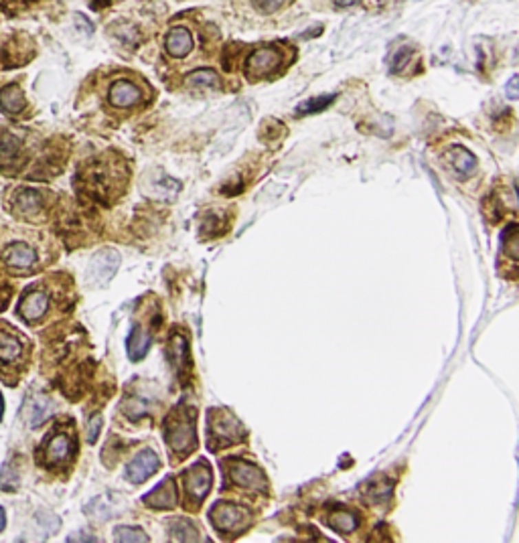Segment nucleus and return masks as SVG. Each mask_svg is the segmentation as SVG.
<instances>
[{"mask_svg":"<svg viewBox=\"0 0 519 543\" xmlns=\"http://www.w3.org/2000/svg\"><path fill=\"white\" fill-rule=\"evenodd\" d=\"M100 428H102V418L100 416H94L87 424V442L94 444L100 436Z\"/></svg>","mask_w":519,"mask_h":543,"instance_id":"obj_31","label":"nucleus"},{"mask_svg":"<svg viewBox=\"0 0 519 543\" xmlns=\"http://www.w3.org/2000/svg\"><path fill=\"white\" fill-rule=\"evenodd\" d=\"M252 2H254V6L258 8L260 12L270 14V12H274L276 8H280L284 0H252Z\"/></svg>","mask_w":519,"mask_h":543,"instance_id":"obj_30","label":"nucleus"},{"mask_svg":"<svg viewBox=\"0 0 519 543\" xmlns=\"http://www.w3.org/2000/svg\"><path fill=\"white\" fill-rule=\"evenodd\" d=\"M75 452L74 440L67 434L59 432L55 434L45 446V462L51 465V467H57V465H65L67 460H72Z\"/></svg>","mask_w":519,"mask_h":543,"instance_id":"obj_10","label":"nucleus"},{"mask_svg":"<svg viewBox=\"0 0 519 543\" xmlns=\"http://www.w3.org/2000/svg\"><path fill=\"white\" fill-rule=\"evenodd\" d=\"M412 53H414V49L410 47V45H404V47H400L394 55H392V59H390V72L392 73H402L404 70H406V65L410 63V59H412Z\"/></svg>","mask_w":519,"mask_h":543,"instance_id":"obj_28","label":"nucleus"},{"mask_svg":"<svg viewBox=\"0 0 519 543\" xmlns=\"http://www.w3.org/2000/svg\"><path fill=\"white\" fill-rule=\"evenodd\" d=\"M35 259H37L35 252L29 246H25V244H14L12 248H8V252L4 255L6 266L12 268V270H19V272L31 270Z\"/></svg>","mask_w":519,"mask_h":543,"instance_id":"obj_14","label":"nucleus"},{"mask_svg":"<svg viewBox=\"0 0 519 543\" xmlns=\"http://www.w3.org/2000/svg\"><path fill=\"white\" fill-rule=\"evenodd\" d=\"M158 467H160V458H158V454H156L154 450L147 448V450L138 452L136 458L128 465L126 476H128L130 482L140 485V482H145L149 476H152L154 472L158 471Z\"/></svg>","mask_w":519,"mask_h":543,"instance_id":"obj_9","label":"nucleus"},{"mask_svg":"<svg viewBox=\"0 0 519 543\" xmlns=\"http://www.w3.org/2000/svg\"><path fill=\"white\" fill-rule=\"evenodd\" d=\"M448 160H450L454 173H456L458 177H463V179L469 177V175L475 171V167H477L475 156H473L469 150H465L463 146H454V148L448 152Z\"/></svg>","mask_w":519,"mask_h":543,"instance_id":"obj_16","label":"nucleus"},{"mask_svg":"<svg viewBox=\"0 0 519 543\" xmlns=\"http://www.w3.org/2000/svg\"><path fill=\"white\" fill-rule=\"evenodd\" d=\"M185 85L193 89H211V87H220V77L209 70H199L187 75Z\"/></svg>","mask_w":519,"mask_h":543,"instance_id":"obj_21","label":"nucleus"},{"mask_svg":"<svg viewBox=\"0 0 519 543\" xmlns=\"http://www.w3.org/2000/svg\"><path fill=\"white\" fill-rule=\"evenodd\" d=\"M165 47H167V53L171 57L183 59L193 51V35L189 33V29H185V27H175L167 35Z\"/></svg>","mask_w":519,"mask_h":543,"instance_id":"obj_12","label":"nucleus"},{"mask_svg":"<svg viewBox=\"0 0 519 543\" xmlns=\"http://www.w3.org/2000/svg\"><path fill=\"white\" fill-rule=\"evenodd\" d=\"M183 485H185V495H187V505L193 507H199L211 485H213V474H211V469L207 462H197L193 465L189 471H185L183 474Z\"/></svg>","mask_w":519,"mask_h":543,"instance_id":"obj_5","label":"nucleus"},{"mask_svg":"<svg viewBox=\"0 0 519 543\" xmlns=\"http://www.w3.org/2000/svg\"><path fill=\"white\" fill-rule=\"evenodd\" d=\"M519 77L518 75H513L511 79H509V83H507V87H505V94H507V98L509 100H518L519 98Z\"/></svg>","mask_w":519,"mask_h":543,"instance_id":"obj_32","label":"nucleus"},{"mask_svg":"<svg viewBox=\"0 0 519 543\" xmlns=\"http://www.w3.org/2000/svg\"><path fill=\"white\" fill-rule=\"evenodd\" d=\"M209 519L213 523V527L220 531V535L223 537H233L237 533H242L250 521H252V515L250 511L240 505H231V503H215V507L211 509L209 513Z\"/></svg>","mask_w":519,"mask_h":543,"instance_id":"obj_3","label":"nucleus"},{"mask_svg":"<svg viewBox=\"0 0 519 543\" xmlns=\"http://www.w3.org/2000/svg\"><path fill=\"white\" fill-rule=\"evenodd\" d=\"M114 540L116 542H149L147 533L142 529H136V527H128V525H120L114 529Z\"/></svg>","mask_w":519,"mask_h":543,"instance_id":"obj_27","label":"nucleus"},{"mask_svg":"<svg viewBox=\"0 0 519 543\" xmlns=\"http://www.w3.org/2000/svg\"><path fill=\"white\" fill-rule=\"evenodd\" d=\"M357 523H359V519L353 511L343 509V511H333L327 515V525L335 529L337 533H351V531H355Z\"/></svg>","mask_w":519,"mask_h":543,"instance_id":"obj_17","label":"nucleus"},{"mask_svg":"<svg viewBox=\"0 0 519 543\" xmlns=\"http://www.w3.org/2000/svg\"><path fill=\"white\" fill-rule=\"evenodd\" d=\"M0 108L8 114H19L25 108V96L19 85H6L0 92Z\"/></svg>","mask_w":519,"mask_h":543,"instance_id":"obj_19","label":"nucleus"},{"mask_svg":"<svg viewBox=\"0 0 519 543\" xmlns=\"http://www.w3.org/2000/svg\"><path fill=\"white\" fill-rule=\"evenodd\" d=\"M140 100H142V92H140V87H136L134 83L122 79V81H116V83L112 85V106H116V108H130V106H136Z\"/></svg>","mask_w":519,"mask_h":543,"instance_id":"obj_11","label":"nucleus"},{"mask_svg":"<svg viewBox=\"0 0 519 543\" xmlns=\"http://www.w3.org/2000/svg\"><path fill=\"white\" fill-rule=\"evenodd\" d=\"M209 448H223L244 440V426L229 409H213L209 412Z\"/></svg>","mask_w":519,"mask_h":543,"instance_id":"obj_2","label":"nucleus"},{"mask_svg":"<svg viewBox=\"0 0 519 543\" xmlns=\"http://www.w3.org/2000/svg\"><path fill=\"white\" fill-rule=\"evenodd\" d=\"M335 100V94H329V96H319V98H313V100H306L298 106V114H315V111H321L325 109L331 102Z\"/></svg>","mask_w":519,"mask_h":543,"instance_id":"obj_29","label":"nucleus"},{"mask_svg":"<svg viewBox=\"0 0 519 543\" xmlns=\"http://www.w3.org/2000/svg\"><path fill=\"white\" fill-rule=\"evenodd\" d=\"M195 422H197V412L191 407H177L173 409L167 420H165V440L169 448L177 456H187L195 446H197V432H195Z\"/></svg>","mask_w":519,"mask_h":543,"instance_id":"obj_1","label":"nucleus"},{"mask_svg":"<svg viewBox=\"0 0 519 543\" xmlns=\"http://www.w3.org/2000/svg\"><path fill=\"white\" fill-rule=\"evenodd\" d=\"M47 308H49V298H47V294H43L41 290H33V292H29L25 298H23V302H21V306H19V312H21V317L23 319H27V321H39L45 312H47Z\"/></svg>","mask_w":519,"mask_h":543,"instance_id":"obj_13","label":"nucleus"},{"mask_svg":"<svg viewBox=\"0 0 519 543\" xmlns=\"http://www.w3.org/2000/svg\"><path fill=\"white\" fill-rule=\"evenodd\" d=\"M171 359L173 365L177 367L179 373H183L185 369H189V345H187V339L183 334H173L171 339Z\"/></svg>","mask_w":519,"mask_h":543,"instance_id":"obj_20","label":"nucleus"},{"mask_svg":"<svg viewBox=\"0 0 519 543\" xmlns=\"http://www.w3.org/2000/svg\"><path fill=\"white\" fill-rule=\"evenodd\" d=\"M120 264V255L114 250H104L100 254H96L89 262V270H87V280H92L94 284H104L108 282L112 276L116 274Z\"/></svg>","mask_w":519,"mask_h":543,"instance_id":"obj_8","label":"nucleus"},{"mask_svg":"<svg viewBox=\"0 0 519 543\" xmlns=\"http://www.w3.org/2000/svg\"><path fill=\"white\" fill-rule=\"evenodd\" d=\"M49 409H51V405H49L47 399H33L31 405H29V412H27L29 424H31L33 428H37L39 424H43L45 418L49 416Z\"/></svg>","mask_w":519,"mask_h":543,"instance_id":"obj_26","label":"nucleus"},{"mask_svg":"<svg viewBox=\"0 0 519 543\" xmlns=\"http://www.w3.org/2000/svg\"><path fill=\"white\" fill-rule=\"evenodd\" d=\"M280 63H282V53L276 47H262L246 59V72L252 79H258L276 72Z\"/></svg>","mask_w":519,"mask_h":543,"instance_id":"obj_6","label":"nucleus"},{"mask_svg":"<svg viewBox=\"0 0 519 543\" xmlns=\"http://www.w3.org/2000/svg\"><path fill=\"white\" fill-rule=\"evenodd\" d=\"M150 349V337L149 332L140 325L132 326V332L128 337V357L132 361H140L142 357H147Z\"/></svg>","mask_w":519,"mask_h":543,"instance_id":"obj_15","label":"nucleus"},{"mask_svg":"<svg viewBox=\"0 0 519 543\" xmlns=\"http://www.w3.org/2000/svg\"><path fill=\"white\" fill-rule=\"evenodd\" d=\"M77 540H83V542H96V537H94V535H89V533H83V531L70 535V542H77Z\"/></svg>","mask_w":519,"mask_h":543,"instance_id":"obj_33","label":"nucleus"},{"mask_svg":"<svg viewBox=\"0 0 519 543\" xmlns=\"http://www.w3.org/2000/svg\"><path fill=\"white\" fill-rule=\"evenodd\" d=\"M223 469L229 474L233 485H237L250 493H266L268 491V480H266L264 472L248 460L231 458V460L223 462Z\"/></svg>","mask_w":519,"mask_h":543,"instance_id":"obj_4","label":"nucleus"},{"mask_svg":"<svg viewBox=\"0 0 519 543\" xmlns=\"http://www.w3.org/2000/svg\"><path fill=\"white\" fill-rule=\"evenodd\" d=\"M23 355V343L12 334L0 332V361L12 363Z\"/></svg>","mask_w":519,"mask_h":543,"instance_id":"obj_22","label":"nucleus"},{"mask_svg":"<svg viewBox=\"0 0 519 543\" xmlns=\"http://www.w3.org/2000/svg\"><path fill=\"white\" fill-rule=\"evenodd\" d=\"M171 537L175 542H197L199 540V533L195 529V525L187 519H175L171 521V529H169Z\"/></svg>","mask_w":519,"mask_h":543,"instance_id":"obj_23","label":"nucleus"},{"mask_svg":"<svg viewBox=\"0 0 519 543\" xmlns=\"http://www.w3.org/2000/svg\"><path fill=\"white\" fill-rule=\"evenodd\" d=\"M366 495H368V499H370L371 503H375V505L388 503L390 497H392V482L385 480V478H377V480L371 482Z\"/></svg>","mask_w":519,"mask_h":543,"instance_id":"obj_25","label":"nucleus"},{"mask_svg":"<svg viewBox=\"0 0 519 543\" xmlns=\"http://www.w3.org/2000/svg\"><path fill=\"white\" fill-rule=\"evenodd\" d=\"M335 4H339V6H353V4H357V0H335Z\"/></svg>","mask_w":519,"mask_h":543,"instance_id":"obj_34","label":"nucleus"},{"mask_svg":"<svg viewBox=\"0 0 519 543\" xmlns=\"http://www.w3.org/2000/svg\"><path fill=\"white\" fill-rule=\"evenodd\" d=\"M142 503L147 507L154 509V511H169L179 505V491H177V482L173 476L165 478L158 487H154L149 495L142 499Z\"/></svg>","mask_w":519,"mask_h":543,"instance_id":"obj_7","label":"nucleus"},{"mask_svg":"<svg viewBox=\"0 0 519 543\" xmlns=\"http://www.w3.org/2000/svg\"><path fill=\"white\" fill-rule=\"evenodd\" d=\"M21 145L14 136L6 134L0 138V167H12L19 156Z\"/></svg>","mask_w":519,"mask_h":543,"instance_id":"obj_24","label":"nucleus"},{"mask_svg":"<svg viewBox=\"0 0 519 543\" xmlns=\"http://www.w3.org/2000/svg\"><path fill=\"white\" fill-rule=\"evenodd\" d=\"M17 209L21 215H27V217H33L37 215L39 211L43 209V197L39 191L33 189H25L19 197H17Z\"/></svg>","mask_w":519,"mask_h":543,"instance_id":"obj_18","label":"nucleus"},{"mask_svg":"<svg viewBox=\"0 0 519 543\" xmlns=\"http://www.w3.org/2000/svg\"><path fill=\"white\" fill-rule=\"evenodd\" d=\"M4 525H6V515H4V509L0 507V531L4 529Z\"/></svg>","mask_w":519,"mask_h":543,"instance_id":"obj_35","label":"nucleus"}]
</instances>
